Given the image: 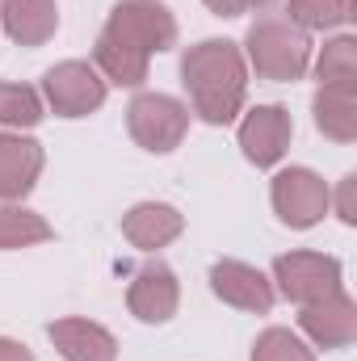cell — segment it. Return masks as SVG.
<instances>
[{
    "instance_id": "8fae6325",
    "label": "cell",
    "mask_w": 357,
    "mask_h": 361,
    "mask_svg": "<svg viewBox=\"0 0 357 361\" xmlns=\"http://www.w3.org/2000/svg\"><path fill=\"white\" fill-rule=\"evenodd\" d=\"M210 290L223 302L240 307V311H253V315H269L273 311V286H269V277L261 269H253V265H244V261H214Z\"/></svg>"
},
{
    "instance_id": "9a60e30c",
    "label": "cell",
    "mask_w": 357,
    "mask_h": 361,
    "mask_svg": "<svg viewBox=\"0 0 357 361\" xmlns=\"http://www.w3.org/2000/svg\"><path fill=\"white\" fill-rule=\"evenodd\" d=\"M42 173V147L21 135H0V197L17 202L34 189Z\"/></svg>"
},
{
    "instance_id": "ac0fdd59",
    "label": "cell",
    "mask_w": 357,
    "mask_h": 361,
    "mask_svg": "<svg viewBox=\"0 0 357 361\" xmlns=\"http://www.w3.org/2000/svg\"><path fill=\"white\" fill-rule=\"evenodd\" d=\"M315 76H320V89H353L357 85V42L353 38H332L315 63Z\"/></svg>"
},
{
    "instance_id": "d4e9b609",
    "label": "cell",
    "mask_w": 357,
    "mask_h": 361,
    "mask_svg": "<svg viewBox=\"0 0 357 361\" xmlns=\"http://www.w3.org/2000/svg\"><path fill=\"white\" fill-rule=\"evenodd\" d=\"M202 4H206L214 17H240V13H244V4H240V0H202Z\"/></svg>"
},
{
    "instance_id": "8992f818",
    "label": "cell",
    "mask_w": 357,
    "mask_h": 361,
    "mask_svg": "<svg viewBox=\"0 0 357 361\" xmlns=\"http://www.w3.org/2000/svg\"><path fill=\"white\" fill-rule=\"evenodd\" d=\"M42 92L51 101V109L59 118H85L92 109H101L105 101V80L101 72L85 63V59H68V63H55L47 76H42Z\"/></svg>"
},
{
    "instance_id": "d6986e66",
    "label": "cell",
    "mask_w": 357,
    "mask_h": 361,
    "mask_svg": "<svg viewBox=\"0 0 357 361\" xmlns=\"http://www.w3.org/2000/svg\"><path fill=\"white\" fill-rule=\"evenodd\" d=\"M42 240H51V223L42 214L21 210V206L0 210V248H30Z\"/></svg>"
},
{
    "instance_id": "4fadbf2b",
    "label": "cell",
    "mask_w": 357,
    "mask_h": 361,
    "mask_svg": "<svg viewBox=\"0 0 357 361\" xmlns=\"http://www.w3.org/2000/svg\"><path fill=\"white\" fill-rule=\"evenodd\" d=\"M181 231H185V214L177 206H164V202H139L135 210L122 214V235L139 252H156V248L173 244Z\"/></svg>"
},
{
    "instance_id": "5bb4252c",
    "label": "cell",
    "mask_w": 357,
    "mask_h": 361,
    "mask_svg": "<svg viewBox=\"0 0 357 361\" xmlns=\"http://www.w3.org/2000/svg\"><path fill=\"white\" fill-rule=\"evenodd\" d=\"M47 336L63 361H118V341L92 319H55Z\"/></svg>"
},
{
    "instance_id": "6da1fadb",
    "label": "cell",
    "mask_w": 357,
    "mask_h": 361,
    "mask_svg": "<svg viewBox=\"0 0 357 361\" xmlns=\"http://www.w3.org/2000/svg\"><path fill=\"white\" fill-rule=\"evenodd\" d=\"M181 85L193 101V114L210 126H227L248 92V63L244 51L227 38H206L185 51L181 59Z\"/></svg>"
},
{
    "instance_id": "cb8c5ba5",
    "label": "cell",
    "mask_w": 357,
    "mask_h": 361,
    "mask_svg": "<svg viewBox=\"0 0 357 361\" xmlns=\"http://www.w3.org/2000/svg\"><path fill=\"white\" fill-rule=\"evenodd\" d=\"M0 361H34V353H30L25 345L8 341V336H0Z\"/></svg>"
},
{
    "instance_id": "603a6c76",
    "label": "cell",
    "mask_w": 357,
    "mask_h": 361,
    "mask_svg": "<svg viewBox=\"0 0 357 361\" xmlns=\"http://www.w3.org/2000/svg\"><path fill=\"white\" fill-rule=\"evenodd\" d=\"M353 189H357V177H345L341 180V193H337V214H341V223H357V206H353Z\"/></svg>"
},
{
    "instance_id": "30bf717a",
    "label": "cell",
    "mask_w": 357,
    "mask_h": 361,
    "mask_svg": "<svg viewBox=\"0 0 357 361\" xmlns=\"http://www.w3.org/2000/svg\"><path fill=\"white\" fill-rule=\"evenodd\" d=\"M177 302H181V286H177V273L160 261L143 265L135 273L131 290H126V307L139 324H169L177 315Z\"/></svg>"
},
{
    "instance_id": "7a4b0ae2",
    "label": "cell",
    "mask_w": 357,
    "mask_h": 361,
    "mask_svg": "<svg viewBox=\"0 0 357 361\" xmlns=\"http://www.w3.org/2000/svg\"><path fill=\"white\" fill-rule=\"evenodd\" d=\"M311 59V42L307 30H298L286 17H257L248 30V63L257 68L261 80H277L290 85L307 72Z\"/></svg>"
},
{
    "instance_id": "277c9868",
    "label": "cell",
    "mask_w": 357,
    "mask_h": 361,
    "mask_svg": "<svg viewBox=\"0 0 357 361\" xmlns=\"http://www.w3.org/2000/svg\"><path fill=\"white\" fill-rule=\"evenodd\" d=\"M273 281L282 286V294L298 307L320 302L324 294L341 290V261L324 257V252H286L273 261Z\"/></svg>"
},
{
    "instance_id": "52a82bcc",
    "label": "cell",
    "mask_w": 357,
    "mask_h": 361,
    "mask_svg": "<svg viewBox=\"0 0 357 361\" xmlns=\"http://www.w3.org/2000/svg\"><path fill=\"white\" fill-rule=\"evenodd\" d=\"M105 25L118 30L122 38H131L135 47H143L147 55L177 47V17L160 0H118Z\"/></svg>"
},
{
    "instance_id": "ffe728a7",
    "label": "cell",
    "mask_w": 357,
    "mask_h": 361,
    "mask_svg": "<svg viewBox=\"0 0 357 361\" xmlns=\"http://www.w3.org/2000/svg\"><path fill=\"white\" fill-rule=\"evenodd\" d=\"M286 21L298 30H337L349 21V0H286Z\"/></svg>"
},
{
    "instance_id": "ba28073f",
    "label": "cell",
    "mask_w": 357,
    "mask_h": 361,
    "mask_svg": "<svg viewBox=\"0 0 357 361\" xmlns=\"http://www.w3.org/2000/svg\"><path fill=\"white\" fill-rule=\"evenodd\" d=\"M298 328L311 336V345H320V349H345V345H353L357 336V307L353 298L345 294V290H332V294H324L320 302H307L303 311H298Z\"/></svg>"
},
{
    "instance_id": "3957f363",
    "label": "cell",
    "mask_w": 357,
    "mask_h": 361,
    "mask_svg": "<svg viewBox=\"0 0 357 361\" xmlns=\"http://www.w3.org/2000/svg\"><path fill=\"white\" fill-rule=\"evenodd\" d=\"M126 126H131V139L143 147V152H173L185 130H189V109L181 105L177 97L169 92H139L131 105H126Z\"/></svg>"
},
{
    "instance_id": "7402d4cb",
    "label": "cell",
    "mask_w": 357,
    "mask_h": 361,
    "mask_svg": "<svg viewBox=\"0 0 357 361\" xmlns=\"http://www.w3.org/2000/svg\"><path fill=\"white\" fill-rule=\"evenodd\" d=\"M253 361H315V353L290 328H269L253 345Z\"/></svg>"
},
{
    "instance_id": "2e32d148",
    "label": "cell",
    "mask_w": 357,
    "mask_h": 361,
    "mask_svg": "<svg viewBox=\"0 0 357 361\" xmlns=\"http://www.w3.org/2000/svg\"><path fill=\"white\" fill-rule=\"evenodd\" d=\"M0 25H4V34L13 42L42 47L59 30V8H55V0H4Z\"/></svg>"
},
{
    "instance_id": "484cf974",
    "label": "cell",
    "mask_w": 357,
    "mask_h": 361,
    "mask_svg": "<svg viewBox=\"0 0 357 361\" xmlns=\"http://www.w3.org/2000/svg\"><path fill=\"white\" fill-rule=\"evenodd\" d=\"M240 4H244V8H269L273 0H240Z\"/></svg>"
},
{
    "instance_id": "7c38bea8",
    "label": "cell",
    "mask_w": 357,
    "mask_h": 361,
    "mask_svg": "<svg viewBox=\"0 0 357 361\" xmlns=\"http://www.w3.org/2000/svg\"><path fill=\"white\" fill-rule=\"evenodd\" d=\"M92 63H97L101 80H109V85H118V89H139V85L147 80L152 55H147L143 47H135L131 38H122L118 30L105 25V30L97 34V42H92Z\"/></svg>"
},
{
    "instance_id": "44dd1931",
    "label": "cell",
    "mask_w": 357,
    "mask_h": 361,
    "mask_svg": "<svg viewBox=\"0 0 357 361\" xmlns=\"http://www.w3.org/2000/svg\"><path fill=\"white\" fill-rule=\"evenodd\" d=\"M0 122L4 126H38L42 122V101L30 85H0Z\"/></svg>"
},
{
    "instance_id": "e0dca14e",
    "label": "cell",
    "mask_w": 357,
    "mask_h": 361,
    "mask_svg": "<svg viewBox=\"0 0 357 361\" xmlns=\"http://www.w3.org/2000/svg\"><path fill=\"white\" fill-rule=\"evenodd\" d=\"M311 109H315V126H320L328 139H337V143H353L357 139V97H353V89H320L315 101H311Z\"/></svg>"
},
{
    "instance_id": "9c48e42d",
    "label": "cell",
    "mask_w": 357,
    "mask_h": 361,
    "mask_svg": "<svg viewBox=\"0 0 357 361\" xmlns=\"http://www.w3.org/2000/svg\"><path fill=\"white\" fill-rule=\"evenodd\" d=\"M290 135H294V122L282 105H257L240 122V147H244L248 164H257V169H273L286 156Z\"/></svg>"
},
{
    "instance_id": "5b68a950",
    "label": "cell",
    "mask_w": 357,
    "mask_h": 361,
    "mask_svg": "<svg viewBox=\"0 0 357 361\" xmlns=\"http://www.w3.org/2000/svg\"><path fill=\"white\" fill-rule=\"evenodd\" d=\"M328 202H332L328 185H324V177H315L311 169H286V173L273 177V210L294 231L315 227L328 214Z\"/></svg>"
}]
</instances>
